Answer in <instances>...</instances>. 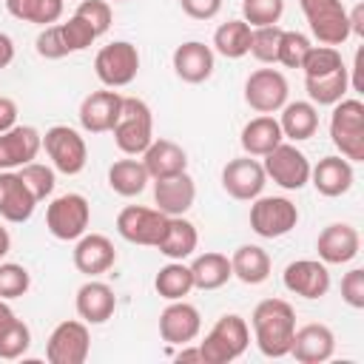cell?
I'll use <instances>...</instances> for the list:
<instances>
[{"mask_svg":"<svg viewBox=\"0 0 364 364\" xmlns=\"http://www.w3.org/2000/svg\"><path fill=\"white\" fill-rule=\"evenodd\" d=\"M250 327H253V341L262 355H267V358L290 355V344H293V333H296V310L284 299L259 301L253 307Z\"/></svg>","mask_w":364,"mask_h":364,"instance_id":"1","label":"cell"},{"mask_svg":"<svg viewBox=\"0 0 364 364\" xmlns=\"http://www.w3.org/2000/svg\"><path fill=\"white\" fill-rule=\"evenodd\" d=\"M250 344V327L242 316L225 313L216 318L205 341H199V355L202 364H228L236 361Z\"/></svg>","mask_w":364,"mask_h":364,"instance_id":"2","label":"cell"},{"mask_svg":"<svg viewBox=\"0 0 364 364\" xmlns=\"http://www.w3.org/2000/svg\"><path fill=\"white\" fill-rule=\"evenodd\" d=\"M111 134H114V142L122 154L142 156V151L154 139V114H151L148 102L139 97H122L119 119L111 128Z\"/></svg>","mask_w":364,"mask_h":364,"instance_id":"3","label":"cell"},{"mask_svg":"<svg viewBox=\"0 0 364 364\" xmlns=\"http://www.w3.org/2000/svg\"><path fill=\"white\" fill-rule=\"evenodd\" d=\"M330 139L344 159L364 162V102L361 100L344 97L333 105Z\"/></svg>","mask_w":364,"mask_h":364,"instance_id":"4","label":"cell"},{"mask_svg":"<svg viewBox=\"0 0 364 364\" xmlns=\"http://www.w3.org/2000/svg\"><path fill=\"white\" fill-rule=\"evenodd\" d=\"M94 74L105 88H125L139 74V51L128 40H114L102 46L94 57Z\"/></svg>","mask_w":364,"mask_h":364,"instance_id":"5","label":"cell"},{"mask_svg":"<svg viewBox=\"0 0 364 364\" xmlns=\"http://www.w3.org/2000/svg\"><path fill=\"white\" fill-rule=\"evenodd\" d=\"M91 222V205L82 193H63L46 208V228L60 242H77Z\"/></svg>","mask_w":364,"mask_h":364,"instance_id":"6","label":"cell"},{"mask_svg":"<svg viewBox=\"0 0 364 364\" xmlns=\"http://www.w3.org/2000/svg\"><path fill=\"white\" fill-rule=\"evenodd\" d=\"M299 6L318 46H341L350 40V20L341 0H299Z\"/></svg>","mask_w":364,"mask_h":364,"instance_id":"7","label":"cell"},{"mask_svg":"<svg viewBox=\"0 0 364 364\" xmlns=\"http://www.w3.org/2000/svg\"><path fill=\"white\" fill-rule=\"evenodd\" d=\"M299 225V208L287 196H256L250 202V230L262 239H282Z\"/></svg>","mask_w":364,"mask_h":364,"instance_id":"8","label":"cell"},{"mask_svg":"<svg viewBox=\"0 0 364 364\" xmlns=\"http://www.w3.org/2000/svg\"><path fill=\"white\" fill-rule=\"evenodd\" d=\"M43 148L51 159V168L65 176H77L88 162L85 139L68 125H51L43 134Z\"/></svg>","mask_w":364,"mask_h":364,"instance_id":"9","label":"cell"},{"mask_svg":"<svg viewBox=\"0 0 364 364\" xmlns=\"http://www.w3.org/2000/svg\"><path fill=\"white\" fill-rule=\"evenodd\" d=\"M262 168H264V176L273 179L279 188L284 191H301L307 182H310V159L290 142H279L270 154L262 156Z\"/></svg>","mask_w":364,"mask_h":364,"instance_id":"10","label":"cell"},{"mask_svg":"<svg viewBox=\"0 0 364 364\" xmlns=\"http://www.w3.org/2000/svg\"><path fill=\"white\" fill-rule=\"evenodd\" d=\"M88 353H91V333L88 324L77 318L60 321L46 341L48 364H82Z\"/></svg>","mask_w":364,"mask_h":364,"instance_id":"11","label":"cell"},{"mask_svg":"<svg viewBox=\"0 0 364 364\" xmlns=\"http://www.w3.org/2000/svg\"><path fill=\"white\" fill-rule=\"evenodd\" d=\"M290 85L279 68H256L245 80V102L256 114H276L287 102Z\"/></svg>","mask_w":364,"mask_h":364,"instance_id":"12","label":"cell"},{"mask_svg":"<svg viewBox=\"0 0 364 364\" xmlns=\"http://www.w3.org/2000/svg\"><path fill=\"white\" fill-rule=\"evenodd\" d=\"M168 225V216L156 208H142V205H128L117 213V233L131 242V245H145L156 247Z\"/></svg>","mask_w":364,"mask_h":364,"instance_id":"13","label":"cell"},{"mask_svg":"<svg viewBox=\"0 0 364 364\" xmlns=\"http://www.w3.org/2000/svg\"><path fill=\"white\" fill-rule=\"evenodd\" d=\"M264 185H267V176H264L262 162L247 154L239 159H230L222 168V188L228 196H233L239 202H253L256 196H262Z\"/></svg>","mask_w":364,"mask_h":364,"instance_id":"14","label":"cell"},{"mask_svg":"<svg viewBox=\"0 0 364 364\" xmlns=\"http://www.w3.org/2000/svg\"><path fill=\"white\" fill-rule=\"evenodd\" d=\"M284 290L301 299H321L330 290V273L321 259H296L282 273Z\"/></svg>","mask_w":364,"mask_h":364,"instance_id":"15","label":"cell"},{"mask_svg":"<svg viewBox=\"0 0 364 364\" xmlns=\"http://www.w3.org/2000/svg\"><path fill=\"white\" fill-rule=\"evenodd\" d=\"M43 134L34 125H14L0 134V171H17L37 159Z\"/></svg>","mask_w":364,"mask_h":364,"instance_id":"16","label":"cell"},{"mask_svg":"<svg viewBox=\"0 0 364 364\" xmlns=\"http://www.w3.org/2000/svg\"><path fill=\"white\" fill-rule=\"evenodd\" d=\"M119 108H122V94H117L114 88H102V91H91L82 102H80V125L88 134H105L117 125L119 119Z\"/></svg>","mask_w":364,"mask_h":364,"instance_id":"17","label":"cell"},{"mask_svg":"<svg viewBox=\"0 0 364 364\" xmlns=\"http://www.w3.org/2000/svg\"><path fill=\"white\" fill-rule=\"evenodd\" d=\"M199 330H202V316L185 299L171 301L159 313V336L165 344H188L199 336Z\"/></svg>","mask_w":364,"mask_h":364,"instance_id":"18","label":"cell"},{"mask_svg":"<svg viewBox=\"0 0 364 364\" xmlns=\"http://www.w3.org/2000/svg\"><path fill=\"white\" fill-rule=\"evenodd\" d=\"M358 247H361L358 230L347 222L327 225L316 239V250H318V259L324 264H347L358 256Z\"/></svg>","mask_w":364,"mask_h":364,"instance_id":"19","label":"cell"},{"mask_svg":"<svg viewBox=\"0 0 364 364\" xmlns=\"http://www.w3.org/2000/svg\"><path fill=\"white\" fill-rule=\"evenodd\" d=\"M336 353V336L327 324H304L293 333L290 355L301 364H324Z\"/></svg>","mask_w":364,"mask_h":364,"instance_id":"20","label":"cell"},{"mask_svg":"<svg viewBox=\"0 0 364 364\" xmlns=\"http://www.w3.org/2000/svg\"><path fill=\"white\" fill-rule=\"evenodd\" d=\"M196 199V182L188 176V171L165 179H154V202L156 210L165 216H185L193 208Z\"/></svg>","mask_w":364,"mask_h":364,"instance_id":"21","label":"cell"},{"mask_svg":"<svg viewBox=\"0 0 364 364\" xmlns=\"http://www.w3.org/2000/svg\"><path fill=\"white\" fill-rule=\"evenodd\" d=\"M37 208L34 193L28 191V185L20 179L17 171H0V216L6 222H28L31 213Z\"/></svg>","mask_w":364,"mask_h":364,"instance_id":"22","label":"cell"},{"mask_svg":"<svg viewBox=\"0 0 364 364\" xmlns=\"http://www.w3.org/2000/svg\"><path fill=\"white\" fill-rule=\"evenodd\" d=\"M171 63H173V71L182 82L199 85V82L210 80V74H213V48L199 43V40H188V43L173 48Z\"/></svg>","mask_w":364,"mask_h":364,"instance_id":"23","label":"cell"},{"mask_svg":"<svg viewBox=\"0 0 364 364\" xmlns=\"http://www.w3.org/2000/svg\"><path fill=\"white\" fill-rule=\"evenodd\" d=\"M117 262V250L114 242L102 233H82L74 245V267L85 276H100L105 270H111Z\"/></svg>","mask_w":364,"mask_h":364,"instance_id":"24","label":"cell"},{"mask_svg":"<svg viewBox=\"0 0 364 364\" xmlns=\"http://www.w3.org/2000/svg\"><path fill=\"white\" fill-rule=\"evenodd\" d=\"M74 307H77V316H80L85 324H105V321L114 316V310H117V296H114V290H111L105 282L88 279V282L77 290Z\"/></svg>","mask_w":364,"mask_h":364,"instance_id":"25","label":"cell"},{"mask_svg":"<svg viewBox=\"0 0 364 364\" xmlns=\"http://www.w3.org/2000/svg\"><path fill=\"white\" fill-rule=\"evenodd\" d=\"M142 165L151 179H165V176H176L182 171H188V154L173 139L154 136L151 145L142 151Z\"/></svg>","mask_w":364,"mask_h":364,"instance_id":"26","label":"cell"},{"mask_svg":"<svg viewBox=\"0 0 364 364\" xmlns=\"http://www.w3.org/2000/svg\"><path fill=\"white\" fill-rule=\"evenodd\" d=\"M310 182L321 196H330V199L344 196L355 182L353 162L344 159L341 154L338 156H324V159H318L316 168H310Z\"/></svg>","mask_w":364,"mask_h":364,"instance_id":"27","label":"cell"},{"mask_svg":"<svg viewBox=\"0 0 364 364\" xmlns=\"http://www.w3.org/2000/svg\"><path fill=\"white\" fill-rule=\"evenodd\" d=\"M196 245H199L196 225L188 222L185 216H168V225L162 239L156 242V250L171 262H182L196 250Z\"/></svg>","mask_w":364,"mask_h":364,"instance_id":"28","label":"cell"},{"mask_svg":"<svg viewBox=\"0 0 364 364\" xmlns=\"http://www.w3.org/2000/svg\"><path fill=\"white\" fill-rule=\"evenodd\" d=\"M242 148L247 156H264L270 154L279 142H284V134L279 128V119L273 114H259L253 117L245 128H242V136H239Z\"/></svg>","mask_w":364,"mask_h":364,"instance_id":"29","label":"cell"},{"mask_svg":"<svg viewBox=\"0 0 364 364\" xmlns=\"http://www.w3.org/2000/svg\"><path fill=\"white\" fill-rule=\"evenodd\" d=\"M279 128L287 139L293 142H304L316 134L318 128V108L310 100H296V102H284L282 105V117H279Z\"/></svg>","mask_w":364,"mask_h":364,"instance_id":"30","label":"cell"},{"mask_svg":"<svg viewBox=\"0 0 364 364\" xmlns=\"http://www.w3.org/2000/svg\"><path fill=\"white\" fill-rule=\"evenodd\" d=\"M270 256L259 245H239L230 256V270L242 284H262L270 276Z\"/></svg>","mask_w":364,"mask_h":364,"instance_id":"31","label":"cell"},{"mask_svg":"<svg viewBox=\"0 0 364 364\" xmlns=\"http://www.w3.org/2000/svg\"><path fill=\"white\" fill-rule=\"evenodd\" d=\"M188 267H191V276H193V287L196 290H219V287H225L233 279L230 259L225 253H216V250L196 256Z\"/></svg>","mask_w":364,"mask_h":364,"instance_id":"32","label":"cell"},{"mask_svg":"<svg viewBox=\"0 0 364 364\" xmlns=\"http://www.w3.org/2000/svg\"><path fill=\"white\" fill-rule=\"evenodd\" d=\"M304 88H307V97H310L313 105H336L350 91V68L341 65L330 74L304 77Z\"/></svg>","mask_w":364,"mask_h":364,"instance_id":"33","label":"cell"},{"mask_svg":"<svg viewBox=\"0 0 364 364\" xmlns=\"http://www.w3.org/2000/svg\"><path fill=\"white\" fill-rule=\"evenodd\" d=\"M151 176L142 165V159H117L111 168H108V185L114 193L119 196H139L145 188H148Z\"/></svg>","mask_w":364,"mask_h":364,"instance_id":"34","label":"cell"},{"mask_svg":"<svg viewBox=\"0 0 364 364\" xmlns=\"http://www.w3.org/2000/svg\"><path fill=\"white\" fill-rule=\"evenodd\" d=\"M213 51L228 57V60H239L250 51V26L245 20H228L213 31Z\"/></svg>","mask_w":364,"mask_h":364,"instance_id":"35","label":"cell"},{"mask_svg":"<svg viewBox=\"0 0 364 364\" xmlns=\"http://www.w3.org/2000/svg\"><path fill=\"white\" fill-rule=\"evenodd\" d=\"M6 11L14 20L46 28L63 17V0H6Z\"/></svg>","mask_w":364,"mask_h":364,"instance_id":"36","label":"cell"},{"mask_svg":"<svg viewBox=\"0 0 364 364\" xmlns=\"http://www.w3.org/2000/svg\"><path fill=\"white\" fill-rule=\"evenodd\" d=\"M154 290L168 299V301H176V299H185L191 290H193V276H191V267L182 264V262H168L165 267H159L156 279H154Z\"/></svg>","mask_w":364,"mask_h":364,"instance_id":"37","label":"cell"},{"mask_svg":"<svg viewBox=\"0 0 364 364\" xmlns=\"http://www.w3.org/2000/svg\"><path fill=\"white\" fill-rule=\"evenodd\" d=\"M31 347V330L26 321H20L17 316L0 327V358L6 361H14L20 358L26 350Z\"/></svg>","mask_w":364,"mask_h":364,"instance_id":"38","label":"cell"},{"mask_svg":"<svg viewBox=\"0 0 364 364\" xmlns=\"http://www.w3.org/2000/svg\"><path fill=\"white\" fill-rule=\"evenodd\" d=\"M310 40L301 34V31H290V28H282V37H279V51H276V63H282L284 68H301L307 51H310Z\"/></svg>","mask_w":364,"mask_h":364,"instance_id":"39","label":"cell"},{"mask_svg":"<svg viewBox=\"0 0 364 364\" xmlns=\"http://www.w3.org/2000/svg\"><path fill=\"white\" fill-rule=\"evenodd\" d=\"M284 14V0H242V20L256 26H276Z\"/></svg>","mask_w":364,"mask_h":364,"instance_id":"40","label":"cell"},{"mask_svg":"<svg viewBox=\"0 0 364 364\" xmlns=\"http://www.w3.org/2000/svg\"><path fill=\"white\" fill-rule=\"evenodd\" d=\"M341 65H344V60L336 46H310V51L301 63V71H304V77H318V74H330Z\"/></svg>","mask_w":364,"mask_h":364,"instance_id":"41","label":"cell"},{"mask_svg":"<svg viewBox=\"0 0 364 364\" xmlns=\"http://www.w3.org/2000/svg\"><path fill=\"white\" fill-rule=\"evenodd\" d=\"M57 28H60V37H63V46H65L68 54L82 51V48H88L97 40V31L82 17H77V14H71L65 23H57Z\"/></svg>","mask_w":364,"mask_h":364,"instance_id":"42","label":"cell"},{"mask_svg":"<svg viewBox=\"0 0 364 364\" xmlns=\"http://www.w3.org/2000/svg\"><path fill=\"white\" fill-rule=\"evenodd\" d=\"M279 37H282V26H256L250 28V51L259 63H276V51H279Z\"/></svg>","mask_w":364,"mask_h":364,"instance_id":"43","label":"cell"},{"mask_svg":"<svg viewBox=\"0 0 364 364\" xmlns=\"http://www.w3.org/2000/svg\"><path fill=\"white\" fill-rule=\"evenodd\" d=\"M17 173L28 185V191L34 193L37 202H43L46 196H51V191H54V168L43 165V162H28V165L17 168Z\"/></svg>","mask_w":364,"mask_h":364,"instance_id":"44","label":"cell"},{"mask_svg":"<svg viewBox=\"0 0 364 364\" xmlns=\"http://www.w3.org/2000/svg\"><path fill=\"white\" fill-rule=\"evenodd\" d=\"M31 287V276L17 262H0V299H20Z\"/></svg>","mask_w":364,"mask_h":364,"instance_id":"45","label":"cell"},{"mask_svg":"<svg viewBox=\"0 0 364 364\" xmlns=\"http://www.w3.org/2000/svg\"><path fill=\"white\" fill-rule=\"evenodd\" d=\"M74 14L82 17L97 31V37H102L111 28V6H108V0H80Z\"/></svg>","mask_w":364,"mask_h":364,"instance_id":"46","label":"cell"},{"mask_svg":"<svg viewBox=\"0 0 364 364\" xmlns=\"http://www.w3.org/2000/svg\"><path fill=\"white\" fill-rule=\"evenodd\" d=\"M341 299L353 310H364V270L353 267L341 276Z\"/></svg>","mask_w":364,"mask_h":364,"instance_id":"47","label":"cell"},{"mask_svg":"<svg viewBox=\"0 0 364 364\" xmlns=\"http://www.w3.org/2000/svg\"><path fill=\"white\" fill-rule=\"evenodd\" d=\"M179 6L193 20H213L222 9V0H179Z\"/></svg>","mask_w":364,"mask_h":364,"instance_id":"48","label":"cell"},{"mask_svg":"<svg viewBox=\"0 0 364 364\" xmlns=\"http://www.w3.org/2000/svg\"><path fill=\"white\" fill-rule=\"evenodd\" d=\"M17 125V102L11 97H0V134Z\"/></svg>","mask_w":364,"mask_h":364,"instance_id":"49","label":"cell"},{"mask_svg":"<svg viewBox=\"0 0 364 364\" xmlns=\"http://www.w3.org/2000/svg\"><path fill=\"white\" fill-rule=\"evenodd\" d=\"M11 60H14V40L6 31H0V71L11 65Z\"/></svg>","mask_w":364,"mask_h":364,"instance_id":"50","label":"cell"},{"mask_svg":"<svg viewBox=\"0 0 364 364\" xmlns=\"http://www.w3.org/2000/svg\"><path fill=\"white\" fill-rule=\"evenodd\" d=\"M347 20H350V34H364V6L358 3L353 11H347Z\"/></svg>","mask_w":364,"mask_h":364,"instance_id":"51","label":"cell"},{"mask_svg":"<svg viewBox=\"0 0 364 364\" xmlns=\"http://www.w3.org/2000/svg\"><path fill=\"white\" fill-rule=\"evenodd\" d=\"M176 361H202V355H199V347H191V350H188V347L182 344V350L176 353Z\"/></svg>","mask_w":364,"mask_h":364,"instance_id":"52","label":"cell"},{"mask_svg":"<svg viewBox=\"0 0 364 364\" xmlns=\"http://www.w3.org/2000/svg\"><path fill=\"white\" fill-rule=\"evenodd\" d=\"M11 250V236H9V230L0 225V262L6 259V253Z\"/></svg>","mask_w":364,"mask_h":364,"instance_id":"53","label":"cell"},{"mask_svg":"<svg viewBox=\"0 0 364 364\" xmlns=\"http://www.w3.org/2000/svg\"><path fill=\"white\" fill-rule=\"evenodd\" d=\"M11 318H14V310H11V307H9V304L0 299V327H3V324H9Z\"/></svg>","mask_w":364,"mask_h":364,"instance_id":"54","label":"cell"},{"mask_svg":"<svg viewBox=\"0 0 364 364\" xmlns=\"http://www.w3.org/2000/svg\"><path fill=\"white\" fill-rule=\"evenodd\" d=\"M114 3H122V0H114Z\"/></svg>","mask_w":364,"mask_h":364,"instance_id":"55","label":"cell"}]
</instances>
